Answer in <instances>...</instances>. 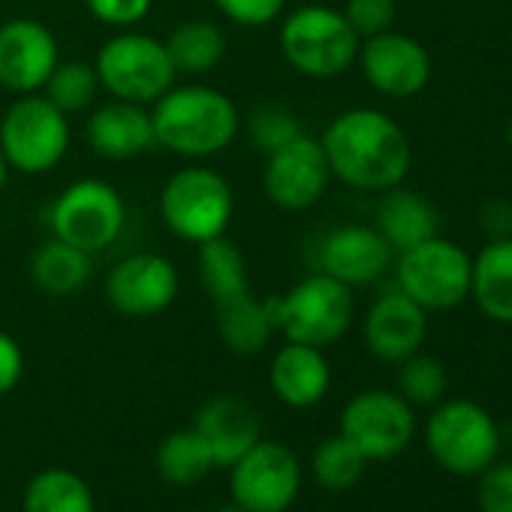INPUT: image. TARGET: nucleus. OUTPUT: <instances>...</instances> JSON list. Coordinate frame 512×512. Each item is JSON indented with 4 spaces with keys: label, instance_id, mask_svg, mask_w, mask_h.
<instances>
[{
    "label": "nucleus",
    "instance_id": "obj_2",
    "mask_svg": "<svg viewBox=\"0 0 512 512\" xmlns=\"http://www.w3.org/2000/svg\"><path fill=\"white\" fill-rule=\"evenodd\" d=\"M151 124L160 148L190 160L220 154L241 127L235 103L211 85H172L151 103Z\"/></svg>",
    "mask_w": 512,
    "mask_h": 512
},
{
    "label": "nucleus",
    "instance_id": "obj_38",
    "mask_svg": "<svg viewBox=\"0 0 512 512\" xmlns=\"http://www.w3.org/2000/svg\"><path fill=\"white\" fill-rule=\"evenodd\" d=\"M22 371H25V356H22V347L16 344L13 335L0 332V398L7 392H13L22 380Z\"/></svg>",
    "mask_w": 512,
    "mask_h": 512
},
{
    "label": "nucleus",
    "instance_id": "obj_42",
    "mask_svg": "<svg viewBox=\"0 0 512 512\" xmlns=\"http://www.w3.org/2000/svg\"><path fill=\"white\" fill-rule=\"evenodd\" d=\"M506 142H509V148H512V118H509V124H506Z\"/></svg>",
    "mask_w": 512,
    "mask_h": 512
},
{
    "label": "nucleus",
    "instance_id": "obj_21",
    "mask_svg": "<svg viewBox=\"0 0 512 512\" xmlns=\"http://www.w3.org/2000/svg\"><path fill=\"white\" fill-rule=\"evenodd\" d=\"M269 383L287 407L305 410L326 398L332 383V368L320 347L287 341L272 359Z\"/></svg>",
    "mask_w": 512,
    "mask_h": 512
},
{
    "label": "nucleus",
    "instance_id": "obj_5",
    "mask_svg": "<svg viewBox=\"0 0 512 512\" xmlns=\"http://www.w3.org/2000/svg\"><path fill=\"white\" fill-rule=\"evenodd\" d=\"M232 211V187L211 166H184L160 190V217L166 229L190 244L226 235Z\"/></svg>",
    "mask_w": 512,
    "mask_h": 512
},
{
    "label": "nucleus",
    "instance_id": "obj_27",
    "mask_svg": "<svg viewBox=\"0 0 512 512\" xmlns=\"http://www.w3.org/2000/svg\"><path fill=\"white\" fill-rule=\"evenodd\" d=\"M175 73L199 76L214 70L226 55V37L214 22H181L163 40Z\"/></svg>",
    "mask_w": 512,
    "mask_h": 512
},
{
    "label": "nucleus",
    "instance_id": "obj_24",
    "mask_svg": "<svg viewBox=\"0 0 512 512\" xmlns=\"http://www.w3.org/2000/svg\"><path fill=\"white\" fill-rule=\"evenodd\" d=\"M196 260H199V281H202L214 311L250 296L247 263H244L241 250L226 235L202 241Z\"/></svg>",
    "mask_w": 512,
    "mask_h": 512
},
{
    "label": "nucleus",
    "instance_id": "obj_36",
    "mask_svg": "<svg viewBox=\"0 0 512 512\" xmlns=\"http://www.w3.org/2000/svg\"><path fill=\"white\" fill-rule=\"evenodd\" d=\"M211 4L232 25H241V28H266V25H272L284 13L287 0H211Z\"/></svg>",
    "mask_w": 512,
    "mask_h": 512
},
{
    "label": "nucleus",
    "instance_id": "obj_9",
    "mask_svg": "<svg viewBox=\"0 0 512 512\" xmlns=\"http://www.w3.org/2000/svg\"><path fill=\"white\" fill-rule=\"evenodd\" d=\"M124 220V196L100 178L67 184L49 208L52 235L91 256L118 241V235L124 232Z\"/></svg>",
    "mask_w": 512,
    "mask_h": 512
},
{
    "label": "nucleus",
    "instance_id": "obj_22",
    "mask_svg": "<svg viewBox=\"0 0 512 512\" xmlns=\"http://www.w3.org/2000/svg\"><path fill=\"white\" fill-rule=\"evenodd\" d=\"M470 296L488 320L512 326V238H494L476 253Z\"/></svg>",
    "mask_w": 512,
    "mask_h": 512
},
{
    "label": "nucleus",
    "instance_id": "obj_14",
    "mask_svg": "<svg viewBox=\"0 0 512 512\" xmlns=\"http://www.w3.org/2000/svg\"><path fill=\"white\" fill-rule=\"evenodd\" d=\"M178 296V269L163 253H130L106 278L109 305L133 320L163 314Z\"/></svg>",
    "mask_w": 512,
    "mask_h": 512
},
{
    "label": "nucleus",
    "instance_id": "obj_4",
    "mask_svg": "<svg viewBox=\"0 0 512 512\" xmlns=\"http://www.w3.org/2000/svg\"><path fill=\"white\" fill-rule=\"evenodd\" d=\"M269 305L275 332H284L287 341L320 350L344 338L356 308L350 287L323 272L308 275L287 296H272Z\"/></svg>",
    "mask_w": 512,
    "mask_h": 512
},
{
    "label": "nucleus",
    "instance_id": "obj_29",
    "mask_svg": "<svg viewBox=\"0 0 512 512\" xmlns=\"http://www.w3.org/2000/svg\"><path fill=\"white\" fill-rule=\"evenodd\" d=\"M214 455L196 428L172 431L157 446V470L172 485H196L214 470Z\"/></svg>",
    "mask_w": 512,
    "mask_h": 512
},
{
    "label": "nucleus",
    "instance_id": "obj_25",
    "mask_svg": "<svg viewBox=\"0 0 512 512\" xmlns=\"http://www.w3.org/2000/svg\"><path fill=\"white\" fill-rule=\"evenodd\" d=\"M91 278V253L49 238L31 256V281L49 296H76Z\"/></svg>",
    "mask_w": 512,
    "mask_h": 512
},
{
    "label": "nucleus",
    "instance_id": "obj_10",
    "mask_svg": "<svg viewBox=\"0 0 512 512\" xmlns=\"http://www.w3.org/2000/svg\"><path fill=\"white\" fill-rule=\"evenodd\" d=\"M425 443L443 470L455 476H473L497 458L500 431L485 407L458 398L431 413L425 425Z\"/></svg>",
    "mask_w": 512,
    "mask_h": 512
},
{
    "label": "nucleus",
    "instance_id": "obj_35",
    "mask_svg": "<svg viewBox=\"0 0 512 512\" xmlns=\"http://www.w3.org/2000/svg\"><path fill=\"white\" fill-rule=\"evenodd\" d=\"M476 500L482 512H512V461H491L479 473Z\"/></svg>",
    "mask_w": 512,
    "mask_h": 512
},
{
    "label": "nucleus",
    "instance_id": "obj_37",
    "mask_svg": "<svg viewBox=\"0 0 512 512\" xmlns=\"http://www.w3.org/2000/svg\"><path fill=\"white\" fill-rule=\"evenodd\" d=\"M85 4L97 22L112 28H130L151 13L154 0H85Z\"/></svg>",
    "mask_w": 512,
    "mask_h": 512
},
{
    "label": "nucleus",
    "instance_id": "obj_26",
    "mask_svg": "<svg viewBox=\"0 0 512 512\" xmlns=\"http://www.w3.org/2000/svg\"><path fill=\"white\" fill-rule=\"evenodd\" d=\"M214 317H217V332H220L223 344L241 356L260 353L269 344V338L275 335L269 299H256L253 293L244 296L241 302L217 308Z\"/></svg>",
    "mask_w": 512,
    "mask_h": 512
},
{
    "label": "nucleus",
    "instance_id": "obj_15",
    "mask_svg": "<svg viewBox=\"0 0 512 512\" xmlns=\"http://www.w3.org/2000/svg\"><path fill=\"white\" fill-rule=\"evenodd\" d=\"M359 67L365 82L386 97H413L431 82V55L428 49L398 31H383L362 40Z\"/></svg>",
    "mask_w": 512,
    "mask_h": 512
},
{
    "label": "nucleus",
    "instance_id": "obj_17",
    "mask_svg": "<svg viewBox=\"0 0 512 512\" xmlns=\"http://www.w3.org/2000/svg\"><path fill=\"white\" fill-rule=\"evenodd\" d=\"M392 247L377 232V226L347 223L332 229L317 247V272L353 287L374 284L386 275L392 263Z\"/></svg>",
    "mask_w": 512,
    "mask_h": 512
},
{
    "label": "nucleus",
    "instance_id": "obj_23",
    "mask_svg": "<svg viewBox=\"0 0 512 512\" xmlns=\"http://www.w3.org/2000/svg\"><path fill=\"white\" fill-rule=\"evenodd\" d=\"M377 232L395 253H401L437 235V211L422 193L398 184L386 190L377 205Z\"/></svg>",
    "mask_w": 512,
    "mask_h": 512
},
{
    "label": "nucleus",
    "instance_id": "obj_3",
    "mask_svg": "<svg viewBox=\"0 0 512 512\" xmlns=\"http://www.w3.org/2000/svg\"><path fill=\"white\" fill-rule=\"evenodd\" d=\"M278 46L296 73L308 79H335L356 64L362 40L341 10L308 4L284 19Z\"/></svg>",
    "mask_w": 512,
    "mask_h": 512
},
{
    "label": "nucleus",
    "instance_id": "obj_16",
    "mask_svg": "<svg viewBox=\"0 0 512 512\" xmlns=\"http://www.w3.org/2000/svg\"><path fill=\"white\" fill-rule=\"evenodd\" d=\"M58 40L37 19L0 25V85L13 94H37L58 67Z\"/></svg>",
    "mask_w": 512,
    "mask_h": 512
},
{
    "label": "nucleus",
    "instance_id": "obj_12",
    "mask_svg": "<svg viewBox=\"0 0 512 512\" xmlns=\"http://www.w3.org/2000/svg\"><path fill=\"white\" fill-rule=\"evenodd\" d=\"M416 431L413 407L386 389H368L347 401L341 413V434L368 458L386 461L401 455Z\"/></svg>",
    "mask_w": 512,
    "mask_h": 512
},
{
    "label": "nucleus",
    "instance_id": "obj_11",
    "mask_svg": "<svg viewBox=\"0 0 512 512\" xmlns=\"http://www.w3.org/2000/svg\"><path fill=\"white\" fill-rule=\"evenodd\" d=\"M302 485L296 452L278 440H256L229 473L232 503L247 512H284Z\"/></svg>",
    "mask_w": 512,
    "mask_h": 512
},
{
    "label": "nucleus",
    "instance_id": "obj_19",
    "mask_svg": "<svg viewBox=\"0 0 512 512\" xmlns=\"http://www.w3.org/2000/svg\"><path fill=\"white\" fill-rule=\"evenodd\" d=\"M88 145L106 160H133L157 145L151 109L127 100H109L88 118Z\"/></svg>",
    "mask_w": 512,
    "mask_h": 512
},
{
    "label": "nucleus",
    "instance_id": "obj_28",
    "mask_svg": "<svg viewBox=\"0 0 512 512\" xmlns=\"http://www.w3.org/2000/svg\"><path fill=\"white\" fill-rule=\"evenodd\" d=\"M25 512H94V494L79 473L49 467L28 482Z\"/></svg>",
    "mask_w": 512,
    "mask_h": 512
},
{
    "label": "nucleus",
    "instance_id": "obj_30",
    "mask_svg": "<svg viewBox=\"0 0 512 512\" xmlns=\"http://www.w3.org/2000/svg\"><path fill=\"white\" fill-rule=\"evenodd\" d=\"M43 91H46L43 97L52 100L64 115H76V112H85L94 106V100L100 94V79L91 64H82V61L61 64L58 61V67L46 79Z\"/></svg>",
    "mask_w": 512,
    "mask_h": 512
},
{
    "label": "nucleus",
    "instance_id": "obj_1",
    "mask_svg": "<svg viewBox=\"0 0 512 512\" xmlns=\"http://www.w3.org/2000/svg\"><path fill=\"white\" fill-rule=\"evenodd\" d=\"M320 145L332 175L362 193H386L404 184L413 163L407 133L380 109L341 112L326 127Z\"/></svg>",
    "mask_w": 512,
    "mask_h": 512
},
{
    "label": "nucleus",
    "instance_id": "obj_13",
    "mask_svg": "<svg viewBox=\"0 0 512 512\" xmlns=\"http://www.w3.org/2000/svg\"><path fill=\"white\" fill-rule=\"evenodd\" d=\"M329 178H332V169H329L326 151L320 139L308 133L266 154L263 187H266V196L284 211L314 208L323 199Z\"/></svg>",
    "mask_w": 512,
    "mask_h": 512
},
{
    "label": "nucleus",
    "instance_id": "obj_7",
    "mask_svg": "<svg viewBox=\"0 0 512 512\" xmlns=\"http://www.w3.org/2000/svg\"><path fill=\"white\" fill-rule=\"evenodd\" d=\"M470 253L449 238H425L398 253V290L425 311H449L470 299Z\"/></svg>",
    "mask_w": 512,
    "mask_h": 512
},
{
    "label": "nucleus",
    "instance_id": "obj_20",
    "mask_svg": "<svg viewBox=\"0 0 512 512\" xmlns=\"http://www.w3.org/2000/svg\"><path fill=\"white\" fill-rule=\"evenodd\" d=\"M193 428L205 437L217 467H232L256 440H260V416H256V410L238 395L211 398L199 410Z\"/></svg>",
    "mask_w": 512,
    "mask_h": 512
},
{
    "label": "nucleus",
    "instance_id": "obj_39",
    "mask_svg": "<svg viewBox=\"0 0 512 512\" xmlns=\"http://www.w3.org/2000/svg\"><path fill=\"white\" fill-rule=\"evenodd\" d=\"M479 220H482V229H485L488 241H494V238H512V202H506V199L485 202Z\"/></svg>",
    "mask_w": 512,
    "mask_h": 512
},
{
    "label": "nucleus",
    "instance_id": "obj_6",
    "mask_svg": "<svg viewBox=\"0 0 512 512\" xmlns=\"http://www.w3.org/2000/svg\"><path fill=\"white\" fill-rule=\"evenodd\" d=\"M100 88L115 100L151 106L175 85V67L163 40L124 31L106 40L94 61Z\"/></svg>",
    "mask_w": 512,
    "mask_h": 512
},
{
    "label": "nucleus",
    "instance_id": "obj_32",
    "mask_svg": "<svg viewBox=\"0 0 512 512\" xmlns=\"http://www.w3.org/2000/svg\"><path fill=\"white\" fill-rule=\"evenodd\" d=\"M398 395L410 404V407H431L446 395V368L440 359L425 356V353H413L404 362H398Z\"/></svg>",
    "mask_w": 512,
    "mask_h": 512
},
{
    "label": "nucleus",
    "instance_id": "obj_33",
    "mask_svg": "<svg viewBox=\"0 0 512 512\" xmlns=\"http://www.w3.org/2000/svg\"><path fill=\"white\" fill-rule=\"evenodd\" d=\"M247 133H250V139H253L256 148L266 151V154H272V151H278L281 145H287V142H293L296 136H302L305 130H302V124H299L296 115H290V112H284V109H275V106H266V109H260V112H253V115H250Z\"/></svg>",
    "mask_w": 512,
    "mask_h": 512
},
{
    "label": "nucleus",
    "instance_id": "obj_40",
    "mask_svg": "<svg viewBox=\"0 0 512 512\" xmlns=\"http://www.w3.org/2000/svg\"><path fill=\"white\" fill-rule=\"evenodd\" d=\"M7 181H10V163H7L4 151H0V190L7 187Z\"/></svg>",
    "mask_w": 512,
    "mask_h": 512
},
{
    "label": "nucleus",
    "instance_id": "obj_34",
    "mask_svg": "<svg viewBox=\"0 0 512 512\" xmlns=\"http://www.w3.org/2000/svg\"><path fill=\"white\" fill-rule=\"evenodd\" d=\"M395 16H398L395 0H347L344 7V19L359 34V40L392 31Z\"/></svg>",
    "mask_w": 512,
    "mask_h": 512
},
{
    "label": "nucleus",
    "instance_id": "obj_41",
    "mask_svg": "<svg viewBox=\"0 0 512 512\" xmlns=\"http://www.w3.org/2000/svg\"><path fill=\"white\" fill-rule=\"evenodd\" d=\"M214 512H247V509H241L238 503H226V506H217Z\"/></svg>",
    "mask_w": 512,
    "mask_h": 512
},
{
    "label": "nucleus",
    "instance_id": "obj_31",
    "mask_svg": "<svg viewBox=\"0 0 512 512\" xmlns=\"http://www.w3.org/2000/svg\"><path fill=\"white\" fill-rule=\"evenodd\" d=\"M365 464H368V458L344 434L326 437L314 449V458H311L317 482L329 491H344V488L356 485L365 473Z\"/></svg>",
    "mask_w": 512,
    "mask_h": 512
},
{
    "label": "nucleus",
    "instance_id": "obj_8",
    "mask_svg": "<svg viewBox=\"0 0 512 512\" xmlns=\"http://www.w3.org/2000/svg\"><path fill=\"white\" fill-rule=\"evenodd\" d=\"M70 148L67 115L43 94H22L0 118V151L10 169L25 175L52 172Z\"/></svg>",
    "mask_w": 512,
    "mask_h": 512
},
{
    "label": "nucleus",
    "instance_id": "obj_18",
    "mask_svg": "<svg viewBox=\"0 0 512 512\" xmlns=\"http://www.w3.org/2000/svg\"><path fill=\"white\" fill-rule=\"evenodd\" d=\"M428 335V311L401 290L383 293L365 317V347L383 362H404L419 353Z\"/></svg>",
    "mask_w": 512,
    "mask_h": 512
}]
</instances>
